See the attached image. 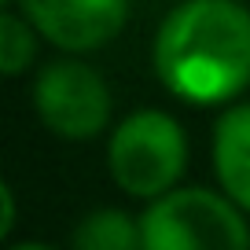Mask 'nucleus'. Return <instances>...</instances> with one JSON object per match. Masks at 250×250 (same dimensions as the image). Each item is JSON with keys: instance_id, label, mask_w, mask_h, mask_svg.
<instances>
[{"instance_id": "obj_1", "label": "nucleus", "mask_w": 250, "mask_h": 250, "mask_svg": "<svg viewBox=\"0 0 250 250\" xmlns=\"http://www.w3.org/2000/svg\"><path fill=\"white\" fill-rule=\"evenodd\" d=\"M155 74L191 107H225L250 88V8L180 0L155 33Z\"/></svg>"}, {"instance_id": "obj_2", "label": "nucleus", "mask_w": 250, "mask_h": 250, "mask_svg": "<svg viewBox=\"0 0 250 250\" xmlns=\"http://www.w3.org/2000/svg\"><path fill=\"white\" fill-rule=\"evenodd\" d=\"M188 169L184 125L158 107H136L107 136V173L129 199H162Z\"/></svg>"}, {"instance_id": "obj_3", "label": "nucleus", "mask_w": 250, "mask_h": 250, "mask_svg": "<svg viewBox=\"0 0 250 250\" xmlns=\"http://www.w3.org/2000/svg\"><path fill=\"white\" fill-rule=\"evenodd\" d=\"M144 250H250L247 213L213 188H173L140 213Z\"/></svg>"}, {"instance_id": "obj_4", "label": "nucleus", "mask_w": 250, "mask_h": 250, "mask_svg": "<svg viewBox=\"0 0 250 250\" xmlns=\"http://www.w3.org/2000/svg\"><path fill=\"white\" fill-rule=\"evenodd\" d=\"M33 110L41 125L59 140H92L110 125V88L96 66L85 59H55L33 78Z\"/></svg>"}, {"instance_id": "obj_5", "label": "nucleus", "mask_w": 250, "mask_h": 250, "mask_svg": "<svg viewBox=\"0 0 250 250\" xmlns=\"http://www.w3.org/2000/svg\"><path fill=\"white\" fill-rule=\"evenodd\" d=\"M33 30L59 52H96L125 30L129 0H15Z\"/></svg>"}, {"instance_id": "obj_6", "label": "nucleus", "mask_w": 250, "mask_h": 250, "mask_svg": "<svg viewBox=\"0 0 250 250\" xmlns=\"http://www.w3.org/2000/svg\"><path fill=\"white\" fill-rule=\"evenodd\" d=\"M217 184L243 213H250V103H228L213 122L210 144Z\"/></svg>"}, {"instance_id": "obj_7", "label": "nucleus", "mask_w": 250, "mask_h": 250, "mask_svg": "<svg viewBox=\"0 0 250 250\" xmlns=\"http://www.w3.org/2000/svg\"><path fill=\"white\" fill-rule=\"evenodd\" d=\"M70 250H144L140 235V217L118 206H100L88 210L74 225Z\"/></svg>"}, {"instance_id": "obj_8", "label": "nucleus", "mask_w": 250, "mask_h": 250, "mask_svg": "<svg viewBox=\"0 0 250 250\" xmlns=\"http://www.w3.org/2000/svg\"><path fill=\"white\" fill-rule=\"evenodd\" d=\"M37 37L41 33L19 8L0 11V74L19 78L30 70V62L37 59Z\"/></svg>"}, {"instance_id": "obj_9", "label": "nucleus", "mask_w": 250, "mask_h": 250, "mask_svg": "<svg viewBox=\"0 0 250 250\" xmlns=\"http://www.w3.org/2000/svg\"><path fill=\"white\" fill-rule=\"evenodd\" d=\"M0 239H8L11 232H15V188L8 184V180H4V184H0Z\"/></svg>"}, {"instance_id": "obj_10", "label": "nucleus", "mask_w": 250, "mask_h": 250, "mask_svg": "<svg viewBox=\"0 0 250 250\" xmlns=\"http://www.w3.org/2000/svg\"><path fill=\"white\" fill-rule=\"evenodd\" d=\"M8 250H59L55 243H44V239H22V243H11Z\"/></svg>"}, {"instance_id": "obj_11", "label": "nucleus", "mask_w": 250, "mask_h": 250, "mask_svg": "<svg viewBox=\"0 0 250 250\" xmlns=\"http://www.w3.org/2000/svg\"><path fill=\"white\" fill-rule=\"evenodd\" d=\"M0 4H4V8H11V4H15V0H0Z\"/></svg>"}]
</instances>
